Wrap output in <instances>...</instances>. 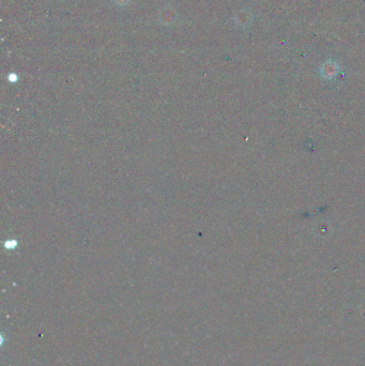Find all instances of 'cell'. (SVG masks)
<instances>
[{
    "label": "cell",
    "mask_w": 365,
    "mask_h": 366,
    "mask_svg": "<svg viewBox=\"0 0 365 366\" xmlns=\"http://www.w3.org/2000/svg\"><path fill=\"white\" fill-rule=\"evenodd\" d=\"M320 71H321V75H323L324 78L333 79L338 74L339 67L337 63H334L332 61H328L327 63L323 65V68H321Z\"/></svg>",
    "instance_id": "1"
}]
</instances>
